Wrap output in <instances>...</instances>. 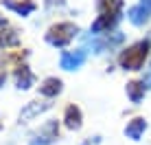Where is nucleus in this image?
<instances>
[{
    "label": "nucleus",
    "instance_id": "obj_8",
    "mask_svg": "<svg viewBox=\"0 0 151 145\" xmlns=\"http://www.w3.org/2000/svg\"><path fill=\"white\" fill-rule=\"evenodd\" d=\"M57 138H59V123H57V121H48L40 130V138L33 141V145H46V143L57 141Z\"/></svg>",
    "mask_w": 151,
    "mask_h": 145
},
{
    "label": "nucleus",
    "instance_id": "obj_2",
    "mask_svg": "<svg viewBox=\"0 0 151 145\" xmlns=\"http://www.w3.org/2000/svg\"><path fill=\"white\" fill-rule=\"evenodd\" d=\"M149 49H151L149 40H140V42L127 46V49L118 55V64H121V68H125V70H138L140 66L145 64V59H147Z\"/></svg>",
    "mask_w": 151,
    "mask_h": 145
},
{
    "label": "nucleus",
    "instance_id": "obj_13",
    "mask_svg": "<svg viewBox=\"0 0 151 145\" xmlns=\"http://www.w3.org/2000/svg\"><path fill=\"white\" fill-rule=\"evenodd\" d=\"M20 42V33L15 29H9L4 27L2 31H0V49H7V46H15Z\"/></svg>",
    "mask_w": 151,
    "mask_h": 145
},
{
    "label": "nucleus",
    "instance_id": "obj_12",
    "mask_svg": "<svg viewBox=\"0 0 151 145\" xmlns=\"http://www.w3.org/2000/svg\"><path fill=\"white\" fill-rule=\"evenodd\" d=\"M145 128H147V121H145L142 117H136V119H132V121L127 123L125 134H127V138H132V141H138V138L142 136Z\"/></svg>",
    "mask_w": 151,
    "mask_h": 145
},
{
    "label": "nucleus",
    "instance_id": "obj_11",
    "mask_svg": "<svg viewBox=\"0 0 151 145\" xmlns=\"http://www.w3.org/2000/svg\"><path fill=\"white\" fill-rule=\"evenodd\" d=\"M33 81H35V77H33V72L29 70V66L27 64L18 66V70H15V86H18L20 90H27V88L33 86Z\"/></svg>",
    "mask_w": 151,
    "mask_h": 145
},
{
    "label": "nucleus",
    "instance_id": "obj_1",
    "mask_svg": "<svg viewBox=\"0 0 151 145\" xmlns=\"http://www.w3.org/2000/svg\"><path fill=\"white\" fill-rule=\"evenodd\" d=\"M99 18L92 24V33H103L110 31L121 18V9H123V0H99Z\"/></svg>",
    "mask_w": 151,
    "mask_h": 145
},
{
    "label": "nucleus",
    "instance_id": "obj_14",
    "mask_svg": "<svg viewBox=\"0 0 151 145\" xmlns=\"http://www.w3.org/2000/svg\"><path fill=\"white\" fill-rule=\"evenodd\" d=\"M127 95L134 103H140L145 97V84L142 81H129L127 84Z\"/></svg>",
    "mask_w": 151,
    "mask_h": 145
},
{
    "label": "nucleus",
    "instance_id": "obj_4",
    "mask_svg": "<svg viewBox=\"0 0 151 145\" xmlns=\"http://www.w3.org/2000/svg\"><path fill=\"white\" fill-rule=\"evenodd\" d=\"M149 15H151V0H140L138 4H134V7L127 11L129 22L136 24V27L145 24V22L149 20Z\"/></svg>",
    "mask_w": 151,
    "mask_h": 145
},
{
    "label": "nucleus",
    "instance_id": "obj_9",
    "mask_svg": "<svg viewBox=\"0 0 151 145\" xmlns=\"http://www.w3.org/2000/svg\"><path fill=\"white\" fill-rule=\"evenodd\" d=\"M2 7L11 9L18 15H29L35 11V2L33 0H2Z\"/></svg>",
    "mask_w": 151,
    "mask_h": 145
},
{
    "label": "nucleus",
    "instance_id": "obj_6",
    "mask_svg": "<svg viewBox=\"0 0 151 145\" xmlns=\"http://www.w3.org/2000/svg\"><path fill=\"white\" fill-rule=\"evenodd\" d=\"M48 108H50L48 101H29L27 106L20 110V121L27 123V121H31L33 117H37V115H42L44 110H48Z\"/></svg>",
    "mask_w": 151,
    "mask_h": 145
},
{
    "label": "nucleus",
    "instance_id": "obj_7",
    "mask_svg": "<svg viewBox=\"0 0 151 145\" xmlns=\"http://www.w3.org/2000/svg\"><path fill=\"white\" fill-rule=\"evenodd\" d=\"M81 121H83L81 108L75 106V103H68L66 110H64V123H66V128H68V130H79Z\"/></svg>",
    "mask_w": 151,
    "mask_h": 145
},
{
    "label": "nucleus",
    "instance_id": "obj_5",
    "mask_svg": "<svg viewBox=\"0 0 151 145\" xmlns=\"http://www.w3.org/2000/svg\"><path fill=\"white\" fill-rule=\"evenodd\" d=\"M83 62H86V51L79 49V51H66V53L61 55L59 64H61L64 70H75V68H79Z\"/></svg>",
    "mask_w": 151,
    "mask_h": 145
},
{
    "label": "nucleus",
    "instance_id": "obj_10",
    "mask_svg": "<svg viewBox=\"0 0 151 145\" xmlns=\"http://www.w3.org/2000/svg\"><path fill=\"white\" fill-rule=\"evenodd\" d=\"M59 92H61V79H57V77H46L40 84V95L48 97V99L57 97Z\"/></svg>",
    "mask_w": 151,
    "mask_h": 145
},
{
    "label": "nucleus",
    "instance_id": "obj_15",
    "mask_svg": "<svg viewBox=\"0 0 151 145\" xmlns=\"http://www.w3.org/2000/svg\"><path fill=\"white\" fill-rule=\"evenodd\" d=\"M7 81V72H4V68H0V86Z\"/></svg>",
    "mask_w": 151,
    "mask_h": 145
},
{
    "label": "nucleus",
    "instance_id": "obj_16",
    "mask_svg": "<svg viewBox=\"0 0 151 145\" xmlns=\"http://www.w3.org/2000/svg\"><path fill=\"white\" fill-rule=\"evenodd\" d=\"M0 27H7V20H2V18H0Z\"/></svg>",
    "mask_w": 151,
    "mask_h": 145
},
{
    "label": "nucleus",
    "instance_id": "obj_17",
    "mask_svg": "<svg viewBox=\"0 0 151 145\" xmlns=\"http://www.w3.org/2000/svg\"><path fill=\"white\" fill-rule=\"evenodd\" d=\"M83 145H90V141H86V143H83Z\"/></svg>",
    "mask_w": 151,
    "mask_h": 145
},
{
    "label": "nucleus",
    "instance_id": "obj_3",
    "mask_svg": "<svg viewBox=\"0 0 151 145\" xmlns=\"http://www.w3.org/2000/svg\"><path fill=\"white\" fill-rule=\"evenodd\" d=\"M77 31L79 29H77V24H72V22H57V24H53V27L48 29L46 40H48V44H53V46H66L77 35Z\"/></svg>",
    "mask_w": 151,
    "mask_h": 145
}]
</instances>
